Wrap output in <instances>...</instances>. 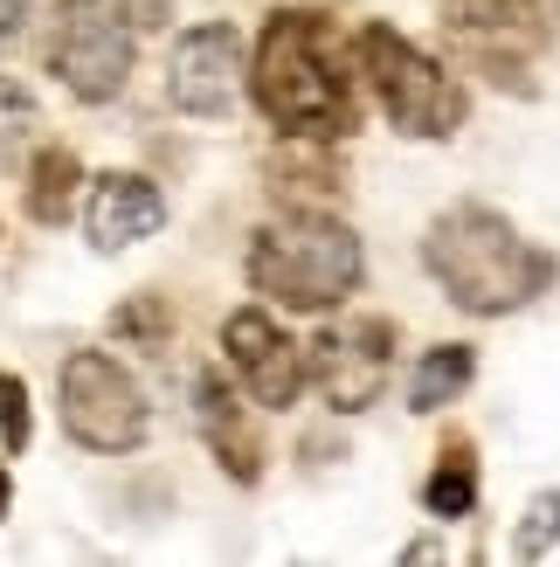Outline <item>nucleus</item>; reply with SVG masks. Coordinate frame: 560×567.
Returning <instances> with one entry per match:
<instances>
[{
	"mask_svg": "<svg viewBox=\"0 0 560 567\" xmlns=\"http://www.w3.org/2000/svg\"><path fill=\"white\" fill-rule=\"evenodd\" d=\"M8 498H14V485H8V464H0V519H8Z\"/></svg>",
	"mask_w": 560,
	"mask_h": 567,
	"instance_id": "21",
	"label": "nucleus"
},
{
	"mask_svg": "<svg viewBox=\"0 0 560 567\" xmlns=\"http://www.w3.org/2000/svg\"><path fill=\"white\" fill-rule=\"evenodd\" d=\"M429 513L436 519H464L470 505H478V464H470V450L464 443H450L443 450V464H436V477H429Z\"/></svg>",
	"mask_w": 560,
	"mask_h": 567,
	"instance_id": "15",
	"label": "nucleus"
},
{
	"mask_svg": "<svg viewBox=\"0 0 560 567\" xmlns=\"http://www.w3.org/2000/svg\"><path fill=\"white\" fill-rule=\"evenodd\" d=\"M21 21H28V0H0V49L21 35Z\"/></svg>",
	"mask_w": 560,
	"mask_h": 567,
	"instance_id": "20",
	"label": "nucleus"
},
{
	"mask_svg": "<svg viewBox=\"0 0 560 567\" xmlns=\"http://www.w3.org/2000/svg\"><path fill=\"white\" fill-rule=\"evenodd\" d=\"M28 138H35V97H28L14 76H0V166H8Z\"/></svg>",
	"mask_w": 560,
	"mask_h": 567,
	"instance_id": "16",
	"label": "nucleus"
},
{
	"mask_svg": "<svg viewBox=\"0 0 560 567\" xmlns=\"http://www.w3.org/2000/svg\"><path fill=\"white\" fill-rule=\"evenodd\" d=\"M353 49H360V70H367V91L381 97V111H387L395 132H408V138H450L464 125V111H470L464 83L443 70L436 55L402 42L387 21H367Z\"/></svg>",
	"mask_w": 560,
	"mask_h": 567,
	"instance_id": "4",
	"label": "nucleus"
},
{
	"mask_svg": "<svg viewBox=\"0 0 560 567\" xmlns=\"http://www.w3.org/2000/svg\"><path fill=\"white\" fill-rule=\"evenodd\" d=\"M146 394L111 353H70L63 360V430L83 450H104V457H125V450L146 443Z\"/></svg>",
	"mask_w": 560,
	"mask_h": 567,
	"instance_id": "5",
	"label": "nucleus"
},
{
	"mask_svg": "<svg viewBox=\"0 0 560 567\" xmlns=\"http://www.w3.org/2000/svg\"><path fill=\"white\" fill-rule=\"evenodd\" d=\"M257 104L291 138L353 132V83L340 70V55H332V35L319 14H304V8L270 14L263 42H257Z\"/></svg>",
	"mask_w": 560,
	"mask_h": 567,
	"instance_id": "2",
	"label": "nucleus"
},
{
	"mask_svg": "<svg viewBox=\"0 0 560 567\" xmlns=\"http://www.w3.org/2000/svg\"><path fill=\"white\" fill-rule=\"evenodd\" d=\"M194 422H201V436L215 450V464L236 477V485H257V471H263V443L257 430H249V409H242V394L221 381V374H201L194 381Z\"/></svg>",
	"mask_w": 560,
	"mask_h": 567,
	"instance_id": "11",
	"label": "nucleus"
},
{
	"mask_svg": "<svg viewBox=\"0 0 560 567\" xmlns=\"http://www.w3.org/2000/svg\"><path fill=\"white\" fill-rule=\"evenodd\" d=\"M49 70L70 83V97L111 104L125 91V76H132V28H125V14H111L104 0H63L55 42H49Z\"/></svg>",
	"mask_w": 560,
	"mask_h": 567,
	"instance_id": "6",
	"label": "nucleus"
},
{
	"mask_svg": "<svg viewBox=\"0 0 560 567\" xmlns=\"http://www.w3.org/2000/svg\"><path fill=\"white\" fill-rule=\"evenodd\" d=\"M443 21L485 63H506V55H533L560 35V0H443Z\"/></svg>",
	"mask_w": 560,
	"mask_h": 567,
	"instance_id": "9",
	"label": "nucleus"
},
{
	"mask_svg": "<svg viewBox=\"0 0 560 567\" xmlns=\"http://www.w3.org/2000/svg\"><path fill=\"white\" fill-rule=\"evenodd\" d=\"M159 221H166V202H159L153 181H138V174L91 181V215H83V229H91L97 249H132V243H146Z\"/></svg>",
	"mask_w": 560,
	"mask_h": 567,
	"instance_id": "12",
	"label": "nucleus"
},
{
	"mask_svg": "<svg viewBox=\"0 0 560 567\" xmlns=\"http://www.w3.org/2000/svg\"><path fill=\"white\" fill-rule=\"evenodd\" d=\"M118 8H125V28H159L174 14V0H118Z\"/></svg>",
	"mask_w": 560,
	"mask_h": 567,
	"instance_id": "19",
	"label": "nucleus"
},
{
	"mask_svg": "<svg viewBox=\"0 0 560 567\" xmlns=\"http://www.w3.org/2000/svg\"><path fill=\"white\" fill-rule=\"evenodd\" d=\"M221 347H229L242 388L257 394L263 409H291L304 394V353L284 339L277 319H263V311H236V319L221 326Z\"/></svg>",
	"mask_w": 560,
	"mask_h": 567,
	"instance_id": "10",
	"label": "nucleus"
},
{
	"mask_svg": "<svg viewBox=\"0 0 560 567\" xmlns=\"http://www.w3.org/2000/svg\"><path fill=\"white\" fill-rule=\"evenodd\" d=\"M76 187H83V166H76V153H63V146H49L42 159H35V174H28V215L35 221H70V208H76Z\"/></svg>",
	"mask_w": 560,
	"mask_h": 567,
	"instance_id": "13",
	"label": "nucleus"
},
{
	"mask_svg": "<svg viewBox=\"0 0 560 567\" xmlns=\"http://www.w3.org/2000/svg\"><path fill=\"white\" fill-rule=\"evenodd\" d=\"M166 97H174L187 118H229L242 97V35L229 21H201L187 28L174 63H166Z\"/></svg>",
	"mask_w": 560,
	"mask_h": 567,
	"instance_id": "8",
	"label": "nucleus"
},
{
	"mask_svg": "<svg viewBox=\"0 0 560 567\" xmlns=\"http://www.w3.org/2000/svg\"><path fill=\"white\" fill-rule=\"evenodd\" d=\"M553 540H560V492H540L533 505H526V519H519L512 554H519V560H540Z\"/></svg>",
	"mask_w": 560,
	"mask_h": 567,
	"instance_id": "17",
	"label": "nucleus"
},
{
	"mask_svg": "<svg viewBox=\"0 0 560 567\" xmlns=\"http://www.w3.org/2000/svg\"><path fill=\"white\" fill-rule=\"evenodd\" d=\"M423 264L443 284V298L470 319H506V311L533 305L547 284H553V257L533 249L498 208L478 202H457L429 221L423 236Z\"/></svg>",
	"mask_w": 560,
	"mask_h": 567,
	"instance_id": "1",
	"label": "nucleus"
},
{
	"mask_svg": "<svg viewBox=\"0 0 560 567\" xmlns=\"http://www.w3.org/2000/svg\"><path fill=\"white\" fill-rule=\"evenodd\" d=\"M470 374H478V353L450 339V347L423 353V367H415V381H408V402L415 409H443V402H457V394L470 388Z\"/></svg>",
	"mask_w": 560,
	"mask_h": 567,
	"instance_id": "14",
	"label": "nucleus"
},
{
	"mask_svg": "<svg viewBox=\"0 0 560 567\" xmlns=\"http://www.w3.org/2000/svg\"><path fill=\"white\" fill-rule=\"evenodd\" d=\"M0 436L8 450H28V388L14 374H0Z\"/></svg>",
	"mask_w": 560,
	"mask_h": 567,
	"instance_id": "18",
	"label": "nucleus"
},
{
	"mask_svg": "<svg viewBox=\"0 0 560 567\" xmlns=\"http://www.w3.org/2000/svg\"><path fill=\"white\" fill-rule=\"evenodd\" d=\"M249 284L263 298L291 305V311H332L360 291L367 277V257H360V236L346 221H325V215H291V221H270V229L249 243Z\"/></svg>",
	"mask_w": 560,
	"mask_h": 567,
	"instance_id": "3",
	"label": "nucleus"
},
{
	"mask_svg": "<svg viewBox=\"0 0 560 567\" xmlns=\"http://www.w3.org/2000/svg\"><path fill=\"white\" fill-rule=\"evenodd\" d=\"M387 367H395V326L387 319H353V326H332V332L312 339L304 374L319 381V394L340 415H360L387 388Z\"/></svg>",
	"mask_w": 560,
	"mask_h": 567,
	"instance_id": "7",
	"label": "nucleus"
}]
</instances>
